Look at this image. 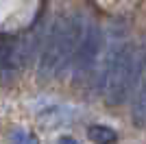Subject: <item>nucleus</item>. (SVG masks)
Returning a JSON list of instances; mask_svg holds the SVG:
<instances>
[{
	"mask_svg": "<svg viewBox=\"0 0 146 144\" xmlns=\"http://www.w3.org/2000/svg\"><path fill=\"white\" fill-rule=\"evenodd\" d=\"M100 50H103V31L94 24H90L83 31L81 42L76 46V53L72 57V63H70L76 81H83L85 77H90L94 72L98 57H100Z\"/></svg>",
	"mask_w": 146,
	"mask_h": 144,
	"instance_id": "obj_4",
	"label": "nucleus"
},
{
	"mask_svg": "<svg viewBox=\"0 0 146 144\" xmlns=\"http://www.w3.org/2000/svg\"><path fill=\"white\" fill-rule=\"evenodd\" d=\"M57 144H79V142H76L74 138H70V135H63V138H61Z\"/></svg>",
	"mask_w": 146,
	"mask_h": 144,
	"instance_id": "obj_7",
	"label": "nucleus"
},
{
	"mask_svg": "<svg viewBox=\"0 0 146 144\" xmlns=\"http://www.w3.org/2000/svg\"><path fill=\"white\" fill-rule=\"evenodd\" d=\"M144 85H140V90H137V96L133 98V120L135 125L142 127L144 125Z\"/></svg>",
	"mask_w": 146,
	"mask_h": 144,
	"instance_id": "obj_6",
	"label": "nucleus"
},
{
	"mask_svg": "<svg viewBox=\"0 0 146 144\" xmlns=\"http://www.w3.org/2000/svg\"><path fill=\"white\" fill-rule=\"evenodd\" d=\"M83 31H85V24L79 13H66L52 22L39 55V70H37L39 77L55 79L70 68Z\"/></svg>",
	"mask_w": 146,
	"mask_h": 144,
	"instance_id": "obj_1",
	"label": "nucleus"
},
{
	"mask_svg": "<svg viewBox=\"0 0 146 144\" xmlns=\"http://www.w3.org/2000/svg\"><path fill=\"white\" fill-rule=\"evenodd\" d=\"M116 131L111 129V127L107 125H94L90 127V140L94 144H111V142H116Z\"/></svg>",
	"mask_w": 146,
	"mask_h": 144,
	"instance_id": "obj_5",
	"label": "nucleus"
},
{
	"mask_svg": "<svg viewBox=\"0 0 146 144\" xmlns=\"http://www.w3.org/2000/svg\"><path fill=\"white\" fill-rule=\"evenodd\" d=\"M33 55V46L26 35L7 37L0 42V83H11L26 68Z\"/></svg>",
	"mask_w": 146,
	"mask_h": 144,
	"instance_id": "obj_3",
	"label": "nucleus"
},
{
	"mask_svg": "<svg viewBox=\"0 0 146 144\" xmlns=\"http://www.w3.org/2000/svg\"><path fill=\"white\" fill-rule=\"evenodd\" d=\"M142 48H135L131 44H122L109 53L100 77L107 105L118 107L133 96L135 85H140L142 79Z\"/></svg>",
	"mask_w": 146,
	"mask_h": 144,
	"instance_id": "obj_2",
	"label": "nucleus"
}]
</instances>
